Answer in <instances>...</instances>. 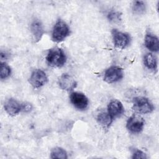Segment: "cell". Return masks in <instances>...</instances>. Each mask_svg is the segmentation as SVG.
<instances>
[{
  "label": "cell",
  "instance_id": "1",
  "mask_svg": "<svg viewBox=\"0 0 159 159\" xmlns=\"http://www.w3.org/2000/svg\"><path fill=\"white\" fill-rule=\"evenodd\" d=\"M46 60L49 66L54 68H60L66 63V57L62 49L54 47L48 50Z\"/></svg>",
  "mask_w": 159,
  "mask_h": 159
},
{
  "label": "cell",
  "instance_id": "2",
  "mask_svg": "<svg viewBox=\"0 0 159 159\" xmlns=\"http://www.w3.org/2000/svg\"><path fill=\"white\" fill-rule=\"evenodd\" d=\"M70 34V30L67 24L61 19H58L55 24L52 34V39L55 42L64 40Z\"/></svg>",
  "mask_w": 159,
  "mask_h": 159
},
{
  "label": "cell",
  "instance_id": "3",
  "mask_svg": "<svg viewBox=\"0 0 159 159\" xmlns=\"http://www.w3.org/2000/svg\"><path fill=\"white\" fill-rule=\"evenodd\" d=\"M132 109L137 114H145L153 112L155 107L148 98L139 96L134 99Z\"/></svg>",
  "mask_w": 159,
  "mask_h": 159
},
{
  "label": "cell",
  "instance_id": "4",
  "mask_svg": "<svg viewBox=\"0 0 159 159\" xmlns=\"http://www.w3.org/2000/svg\"><path fill=\"white\" fill-rule=\"evenodd\" d=\"M112 37L114 44L116 47L120 49H124L130 44V35L125 32L118 30L117 29H112Z\"/></svg>",
  "mask_w": 159,
  "mask_h": 159
},
{
  "label": "cell",
  "instance_id": "5",
  "mask_svg": "<svg viewBox=\"0 0 159 159\" xmlns=\"http://www.w3.org/2000/svg\"><path fill=\"white\" fill-rule=\"evenodd\" d=\"M124 76L122 68L117 66H112L107 68L104 75V80L107 83H114L120 81Z\"/></svg>",
  "mask_w": 159,
  "mask_h": 159
},
{
  "label": "cell",
  "instance_id": "6",
  "mask_svg": "<svg viewBox=\"0 0 159 159\" xmlns=\"http://www.w3.org/2000/svg\"><path fill=\"white\" fill-rule=\"evenodd\" d=\"M145 125L144 119L137 115L130 116L126 123L127 129L132 134H139L142 131Z\"/></svg>",
  "mask_w": 159,
  "mask_h": 159
},
{
  "label": "cell",
  "instance_id": "7",
  "mask_svg": "<svg viewBox=\"0 0 159 159\" xmlns=\"http://www.w3.org/2000/svg\"><path fill=\"white\" fill-rule=\"evenodd\" d=\"M70 99L73 106L78 110H85L89 104L88 98L82 93L73 92L70 94Z\"/></svg>",
  "mask_w": 159,
  "mask_h": 159
},
{
  "label": "cell",
  "instance_id": "8",
  "mask_svg": "<svg viewBox=\"0 0 159 159\" xmlns=\"http://www.w3.org/2000/svg\"><path fill=\"white\" fill-rule=\"evenodd\" d=\"M48 78L46 73L40 69L32 71L29 78V83L34 88H39L47 83Z\"/></svg>",
  "mask_w": 159,
  "mask_h": 159
},
{
  "label": "cell",
  "instance_id": "9",
  "mask_svg": "<svg viewBox=\"0 0 159 159\" xmlns=\"http://www.w3.org/2000/svg\"><path fill=\"white\" fill-rule=\"evenodd\" d=\"M59 87L66 91H72L77 86V82L68 74L61 75L58 80Z\"/></svg>",
  "mask_w": 159,
  "mask_h": 159
},
{
  "label": "cell",
  "instance_id": "10",
  "mask_svg": "<svg viewBox=\"0 0 159 159\" xmlns=\"http://www.w3.org/2000/svg\"><path fill=\"white\" fill-rule=\"evenodd\" d=\"M107 112L114 119L120 117L124 112V107L120 101L117 99L111 101L107 106Z\"/></svg>",
  "mask_w": 159,
  "mask_h": 159
},
{
  "label": "cell",
  "instance_id": "11",
  "mask_svg": "<svg viewBox=\"0 0 159 159\" xmlns=\"http://www.w3.org/2000/svg\"><path fill=\"white\" fill-rule=\"evenodd\" d=\"M4 110L10 116H14L22 111V104L13 98H9L4 102Z\"/></svg>",
  "mask_w": 159,
  "mask_h": 159
},
{
  "label": "cell",
  "instance_id": "12",
  "mask_svg": "<svg viewBox=\"0 0 159 159\" xmlns=\"http://www.w3.org/2000/svg\"><path fill=\"white\" fill-rule=\"evenodd\" d=\"M30 30L36 42L40 41L45 33L43 26L39 19H34L30 24Z\"/></svg>",
  "mask_w": 159,
  "mask_h": 159
},
{
  "label": "cell",
  "instance_id": "13",
  "mask_svg": "<svg viewBox=\"0 0 159 159\" xmlns=\"http://www.w3.org/2000/svg\"><path fill=\"white\" fill-rule=\"evenodd\" d=\"M145 45L149 50L154 52H157L159 50V41L158 37L151 34L147 33L145 37Z\"/></svg>",
  "mask_w": 159,
  "mask_h": 159
},
{
  "label": "cell",
  "instance_id": "14",
  "mask_svg": "<svg viewBox=\"0 0 159 159\" xmlns=\"http://www.w3.org/2000/svg\"><path fill=\"white\" fill-rule=\"evenodd\" d=\"M98 124L104 129H108L112 123L113 119L107 112H99L96 117Z\"/></svg>",
  "mask_w": 159,
  "mask_h": 159
},
{
  "label": "cell",
  "instance_id": "15",
  "mask_svg": "<svg viewBox=\"0 0 159 159\" xmlns=\"http://www.w3.org/2000/svg\"><path fill=\"white\" fill-rule=\"evenodd\" d=\"M145 66L150 70H155L157 68V60L155 55L151 53H147L143 57Z\"/></svg>",
  "mask_w": 159,
  "mask_h": 159
},
{
  "label": "cell",
  "instance_id": "16",
  "mask_svg": "<svg viewBox=\"0 0 159 159\" xmlns=\"http://www.w3.org/2000/svg\"><path fill=\"white\" fill-rule=\"evenodd\" d=\"M52 158H59V159H66L68 158L67 153L65 149L61 147L53 148L50 153Z\"/></svg>",
  "mask_w": 159,
  "mask_h": 159
},
{
  "label": "cell",
  "instance_id": "17",
  "mask_svg": "<svg viewBox=\"0 0 159 159\" xmlns=\"http://www.w3.org/2000/svg\"><path fill=\"white\" fill-rule=\"evenodd\" d=\"M132 9L134 14H142L146 10L145 3L142 1H135L132 3Z\"/></svg>",
  "mask_w": 159,
  "mask_h": 159
},
{
  "label": "cell",
  "instance_id": "18",
  "mask_svg": "<svg viewBox=\"0 0 159 159\" xmlns=\"http://www.w3.org/2000/svg\"><path fill=\"white\" fill-rule=\"evenodd\" d=\"M0 69H1L0 78L1 80L6 79L11 75V69L10 66L6 63L1 62L0 65Z\"/></svg>",
  "mask_w": 159,
  "mask_h": 159
},
{
  "label": "cell",
  "instance_id": "19",
  "mask_svg": "<svg viewBox=\"0 0 159 159\" xmlns=\"http://www.w3.org/2000/svg\"><path fill=\"white\" fill-rule=\"evenodd\" d=\"M121 13L117 11H111L107 14L108 20L114 23L119 22L121 20Z\"/></svg>",
  "mask_w": 159,
  "mask_h": 159
},
{
  "label": "cell",
  "instance_id": "20",
  "mask_svg": "<svg viewBox=\"0 0 159 159\" xmlns=\"http://www.w3.org/2000/svg\"><path fill=\"white\" fill-rule=\"evenodd\" d=\"M132 158H137V159H145V158H147V155L146 154L142 152V150H139V149H137V148H135L133 150V152H132Z\"/></svg>",
  "mask_w": 159,
  "mask_h": 159
},
{
  "label": "cell",
  "instance_id": "21",
  "mask_svg": "<svg viewBox=\"0 0 159 159\" xmlns=\"http://www.w3.org/2000/svg\"><path fill=\"white\" fill-rule=\"evenodd\" d=\"M32 109V106L29 102L22 103V111L25 112H30Z\"/></svg>",
  "mask_w": 159,
  "mask_h": 159
}]
</instances>
